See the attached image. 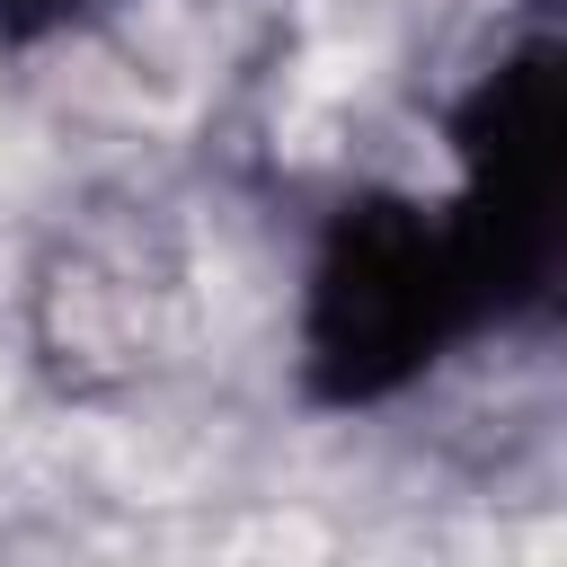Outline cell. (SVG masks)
<instances>
[{"label":"cell","instance_id":"3","mask_svg":"<svg viewBox=\"0 0 567 567\" xmlns=\"http://www.w3.org/2000/svg\"><path fill=\"white\" fill-rule=\"evenodd\" d=\"M115 0H0V44H53L89 18H106Z\"/></svg>","mask_w":567,"mask_h":567},{"label":"cell","instance_id":"2","mask_svg":"<svg viewBox=\"0 0 567 567\" xmlns=\"http://www.w3.org/2000/svg\"><path fill=\"white\" fill-rule=\"evenodd\" d=\"M558 44H514L452 115L461 195L443 204L478 319L549 310L558 248H567V80Z\"/></svg>","mask_w":567,"mask_h":567},{"label":"cell","instance_id":"1","mask_svg":"<svg viewBox=\"0 0 567 567\" xmlns=\"http://www.w3.org/2000/svg\"><path fill=\"white\" fill-rule=\"evenodd\" d=\"M470 328H478V292L434 204L416 195L337 204L310 257V292H301V372L328 408L399 399Z\"/></svg>","mask_w":567,"mask_h":567}]
</instances>
